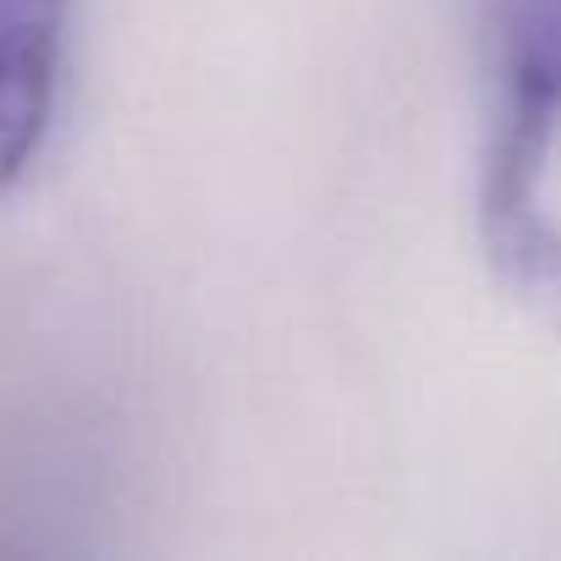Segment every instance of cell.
Instances as JSON below:
<instances>
[{
	"label": "cell",
	"instance_id": "obj_1",
	"mask_svg": "<svg viewBox=\"0 0 561 561\" xmlns=\"http://www.w3.org/2000/svg\"><path fill=\"white\" fill-rule=\"evenodd\" d=\"M67 0H0V193L39 154L61 89Z\"/></svg>",
	"mask_w": 561,
	"mask_h": 561
},
{
	"label": "cell",
	"instance_id": "obj_2",
	"mask_svg": "<svg viewBox=\"0 0 561 561\" xmlns=\"http://www.w3.org/2000/svg\"><path fill=\"white\" fill-rule=\"evenodd\" d=\"M501 83L534 89L561 111V0H495Z\"/></svg>",
	"mask_w": 561,
	"mask_h": 561
}]
</instances>
